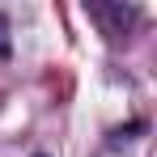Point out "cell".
<instances>
[{
    "mask_svg": "<svg viewBox=\"0 0 157 157\" xmlns=\"http://www.w3.org/2000/svg\"><path fill=\"white\" fill-rule=\"evenodd\" d=\"M34 157H43V153H34Z\"/></svg>",
    "mask_w": 157,
    "mask_h": 157,
    "instance_id": "cell-1",
    "label": "cell"
}]
</instances>
